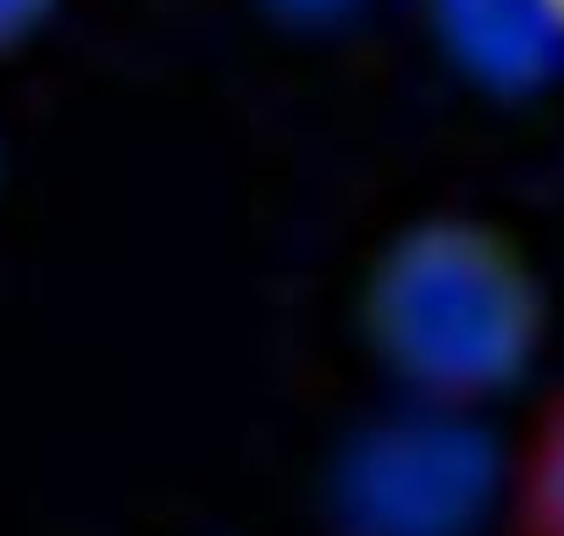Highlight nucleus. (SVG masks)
<instances>
[{
	"label": "nucleus",
	"mask_w": 564,
	"mask_h": 536,
	"mask_svg": "<svg viewBox=\"0 0 564 536\" xmlns=\"http://www.w3.org/2000/svg\"><path fill=\"white\" fill-rule=\"evenodd\" d=\"M265 7L276 18H289V23H333V18L355 12L360 0H265Z\"/></svg>",
	"instance_id": "6"
},
{
	"label": "nucleus",
	"mask_w": 564,
	"mask_h": 536,
	"mask_svg": "<svg viewBox=\"0 0 564 536\" xmlns=\"http://www.w3.org/2000/svg\"><path fill=\"white\" fill-rule=\"evenodd\" d=\"M366 338L421 404L465 409L525 376L542 294L503 232L443 216L382 249L366 283Z\"/></svg>",
	"instance_id": "1"
},
{
	"label": "nucleus",
	"mask_w": 564,
	"mask_h": 536,
	"mask_svg": "<svg viewBox=\"0 0 564 536\" xmlns=\"http://www.w3.org/2000/svg\"><path fill=\"white\" fill-rule=\"evenodd\" d=\"M51 7H56V0H0V51L29 40L51 18Z\"/></svg>",
	"instance_id": "5"
},
{
	"label": "nucleus",
	"mask_w": 564,
	"mask_h": 536,
	"mask_svg": "<svg viewBox=\"0 0 564 536\" xmlns=\"http://www.w3.org/2000/svg\"><path fill=\"white\" fill-rule=\"evenodd\" d=\"M520 514L531 536H564V398L542 415L520 459Z\"/></svg>",
	"instance_id": "4"
},
{
	"label": "nucleus",
	"mask_w": 564,
	"mask_h": 536,
	"mask_svg": "<svg viewBox=\"0 0 564 536\" xmlns=\"http://www.w3.org/2000/svg\"><path fill=\"white\" fill-rule=\"evenodd\" d=\"M498 492V453L448 404L366 426L333 470L344 536H470Z\"/></svg>",
	"instance_id": "2"
},
{
	"label": "nucleus",
	"mask_w": 564,
	"mask_h": 536,
	"mask_svg": "<svg viewBox=\"0 0 564 536\" xmlns=\"http://www.w3.org/2000/svg\"><path fill=\"white\" fill-rule=\"evenodd\" d=\"M432 29L487 89H542L564 73V0H432Z\"/></svg>",
	"instance_id": "3"
}]
</instances>
